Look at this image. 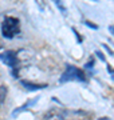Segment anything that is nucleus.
<instances>
[{"instance_id": "nucleus-1", "label": "nucleus", "mask_w": 114, "mask_h": 120, "mask_svg": "<svg viewBox=\"0 0 114 120\" xmlns=\"http://www.w3.org/2000/svg\"><path fill=\"white\" fill-rule=\"evenodd\" d=\"M1 34L7 39H12L20 34V22L18 17H5L1 23Z\"/></svg>"}, {"instance_id": "nucleus-6", "label": "nucleus", "mask_w": 114, "mask_h": 120, "mask_svg": "<svg viewBox=\"0 0 114 120\" xmlns=\"http://www.w3.org/2000/svg\"><path fill=\"white\" fill-rule=\"evenodd\" d=\"M55 1H57V4H59V0H55Z\"/></svg>"}, {"instance_id": "nucleus-7", "label": "nucleus", "mask_w": 114, "mask_h": 120, "mask_svg": "<svg viewBox=\"0 0 114 120\" xmlns=\"http://www.w3.org/2000/svg\"><path fill=\"white\" fill-rule=\"evenodd\" d=\"M0 48H1V43H0Z\"/></svg>"}, {"instance_id": "nucleus-4", "label": "nucleus", "mask_w": 114, "mask_h": 120, "mask_svg": "<svg viewBox=\"0 0 114 120\" xmlns=\"http://www.w3.org/2000/svg\"><path fill=\"white\" fill-rule=\"evenodd\" d=\"M23 86L27 87V88H30V90H38V88H42V87H46V84L43 86H32V83H27V82H22Z\"/></svg>"}, {"instance_id": "nucleus-3", "label": "nucleus", "mask_w": 114, "mask_h": 120, "mask_svg": "<svg viewBox=\"0 0 114 120\" xmlns=\"http://www.w3.org/2000/svg\"><path fill=\"white\" fill-rule=\"evenodd\" d=\"M0 59L3 60L4 64L11 65V67H13V68L19 64L18 55H16V52H13V51H5L4 53H0Z\"/></svg>"}, {"instance_id": "nucleus-5", "label": "nucleus", "mask_w": 114, "mask_h": 120, "mask_svg": "<svg viewBox=\"0 0 114 120\" xmlns=\"http://www.w3.org/2000/svg\"><path fill=\"white\" fill-rule=\"evenodd\" d=\"M4 98H5V88H3V90H1V92H0V104L3 103Z\"/></svg>"}, {"instance_id": "nucleus-2", "label": "nucleus", "mask_w": 114, "mask_h": 120, "mask_svg": "<svg viewBox=\"0 0 114 120\" xmlns=\"http://www.w3.org/2000/svg\"><path fill=\"white\" fill-rule=\"evenodd\" d=\"M70 79H75V80H85V73L81 71V69L75 68V67H67L66 73L62 76L61 82H66V80H70Z\"/></svg>"}]
</instances>
